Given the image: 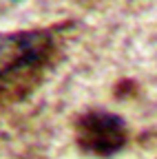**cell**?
<instances>
[{
    "mask_svg": "<svg viewBox=\"0 0 157 159\" xmlns=\"http://www.w3.org/2000/svg\"><path fill=\"white\" fill-rule=\"evenodd\" d=\"M75 142L84 152L113 157L128 142L126 122L111 111H86L75 122Z\"/></svg>",
    "mask_w": 157,
    "mask_h": 159,
    "instance_id": "obj_2",
    "label": "cell"
},
{
    "mask_svg": "<svg viewBox=\"0 0 157 159\" xmlns=\"http://www.w3.org/2000/svg\"><path fill=\"white\" fill-rule=\"evenodd\" d=\"M60 49V27L0 33V106L27 99L42 84Z\"/></svg>",
    "mask_w": 157,
    "mask_h": 159,
    "instance_id": "obj_1",
    "label": "cell"
}]
</instances>
